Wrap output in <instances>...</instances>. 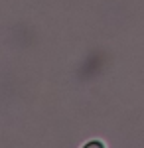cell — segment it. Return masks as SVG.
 Listing matches in <instances>:
<instances>
[{
  "instance_id": "obj_1",
  "label": "cell",
  "mask_w": 144,
  "mask_h": 148,
  "mask_svg": "<svg viewBox=\"0 0 144 148\" xmlns=\"http://www.w3.org/2000/svg\"><path fill=\"white\" fill-rule=\"evenodd\" d=\"M83 148H105V144L101 140H91V142H85Z\"/></svg>"
}]
</instances>
